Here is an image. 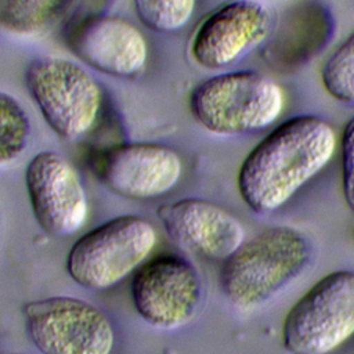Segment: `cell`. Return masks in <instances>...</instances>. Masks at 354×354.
I'll use <instances>...</instances> for the list:
<instances>
[{
    "label": "cell",
    "mask_w": 354,
    "mask_h": 354,
    "mask_svg": "<svg viewBox=\"0 0 354 354\" xmlns=\"http://www.w3.org/2000/svg\"><path fill=\"white\" fill-rule=\"evenodd\" d=\"M25 185L33 216L44 232L68 236L86 223L88 201L84 185L61 153L37 152L25 169Z\"/></svg>",
    "instance_id": "30bf717a"
},
{
    "label": "cell",
    "mask_w": 354,
    "mask_h": 354,
    "mask_svg": "<svg viewBox=\"0 0 354 354\" xmlns=\"http://www.w3.org/2000/svg\"><path fill=\"white\" fill-rule=\"evenodd\" d=\"M335 129L322 118L299 115L266 134L238 170V192L257 214L281 209L335 155Z\"/></svg>",
    "instance_id": "6da1fadb"
},
{
    "label": "cell",
    "mask_w": 354,
    "mask_h": 354,
    "mask_svg": "<svg viewBox=\"0 0 354 354\" xmlns=\"http://www.w3.org/2000/svg\"><path fill=\"white\" fill-rule=\"evenodd\" d=\"M167 235L185 250L209 260H227L243 242L245 227L227 209L201 198L158 207Z\"/></svg>",
    "instance_id": "4fadbf2b"
},
{
    "label": "cell",
    "mask_w": 354,
    "mask_h": 354,
    "mask_svg": "<svg viewBox=\"0 0 354 354\" xmlns=\"http://www.w3.org/2000/svg\"><path fill=\"white\" fill-rule=\"evenodd\" d=\"M142 25L158 33H174L184 29L196 8V0H133Z\"/></svg>",
    "instance_id": "2e32d148"
},
{
    "label": "cell",
    "mask_w": 354,
    "mask_h": 354,
    "mask_svg": "<svg viewBox=\"0 0 354 354\" xmlns=\"http://www.w3.org/2000/svg\"><path fill=\"white\" fill-rule=\"evenodd\" d=\"M285 108V94L271 77L256 71L217 73L194 87L189 111L207 131L241 136L272 126Z\"/></svg>",
    "instance_id": "3957f363"
},
{
    "label": "cell",
    "mask_w": 354,
    "mask_h": 354,
    "mask_svg": "<svg viewBox=\"0 0 354 354\" xmlns=\"http://www.w3.org/2000/svg\"><path fill=\"white\" fill-rule=\"evenodd\" d=\"M156 230L141 216H119L82 235L69 249L66 271L80 286L104 290L137 270L156 245Z\"/></svg>",
    "instance_id": "5b68a950"
},
{
    "label": "cell",
    "mask_w": 354,
    "mask_h": 354,
    "mask_svg": "<svg viewBox=\"0 0 354 354\" xmlns=\"http://www.w3.org/2000/svg\"><path fill=\"white\" fill-rule=\"evenodd\" d=\"M25 87L47 126L65 141H77L95 126L102 88L80 64L58 57L33 58L25 69Z\"/></svg>",
    "instance_id": "277c9868"
},
{
    "label": "cell",
    "mask_w": 354,
    "mask_h": 354,
    "mask_svg": "<svg viewBox=\"0 0 354 354\" xmlns=\"http://www.w3.org/2000/svg\"><path fill=\"white\" fill-rule=\"evenodd\" d=\"M354 335V271L318 279L288 310L282 344L292 354H330Z\"/></svg>",
    "instance_id": "8992f818"
},
{
    "label": "cell",
    "mask_w": 354,
    "mask_h": 354,
    "mask_svg": "<svg viewBox=\"0 0 354 354\" xmlns=\"http://www.w3.org/2000/svg\"><path fill=\"white\" fill-rule=\"evenodd\" d=\"M311 260V243L299 230L270 227L245 241L220 270L224 296L236 308L256 310L300 278Z\"/></svg>",
    "instance_id": "7a4b0ae2"
},
{
    "label": "cell",
    "mask_w": 354,
    "mask_h": 354,
    "mask_svg": "<svg viewBox=\"0 0 354 354\" xmlns=\"http://www.w3.org/2000/svg\"><path fill=\"white\" fill-rule=\"evenodd\" d=\"M321 82L330 97L344 104H354V30L325 61Z\"/></svg>",
    "instance_id": "e0dca14e"
},
{
    "label": "cell",
    "mask_w": 354,
    "mask_h": 354,
    "mask_svg": "<svg viewBox=\"0 0 354 354\" xmlns=\"http://www.w3.org/2000/svg\"><path fill=\"white\" fill-rule=\"evenodd\" d=\"M71 51L90 68L113 77L140 76L149 58L145 36L130 21L113 17H88L69 33Z\"/></svg>",
    "instance_id": "7c38bea8"
},
{
    "label": "cell",
    "mask_w": 354,
    "mask_h": 354,
    "mask_svg": "<svg viewBox=\"0 0 354 354\" xmlns=\"http://www.w3.org/2000/svg\"><path fill=\"white\" fill-rule=\"evenodd\" d=\"M30 119L21 102L0 90V166L14 162L29 145Z\"/></svg>",
    "instance_id": "9a60e30c"
},
{
    "label": "cell",
    "mask_w": 354,
    "mask_h": 354,
    "mask_svg": "<svg viewBox=\"0 0 354 354\" xmlns=\"http://www.w3.org/2000/svg\"><path fill=\"white\" fill-rule=\"evenodd\" d=\"M69 0H0V28L15 36H36L47 30Z\"/></svg>",
    "instance_id": "5bb4252c"
},
{
    "label": "cell",
    "mask_w": 354,
    "mask_h": 354,
    "mask_svg": "<svg viewBox=\"0 0 354 354\" xmlns=\"http://www.w3.org/2000/svg\"><path fill=\"white\" fill-rule=\"evenodd\" d=\"M97 178L127 199H153L170 192L183 176L180 153L158 142H124L100 152L93 163Z\"/></svg>",
    "instance_id": "8fae6325"
},
{
    "label": "cell",
    "mask_w": 354,
    "mask_h": 354,
    "mask_svg": "<svg viewBox=\"0 0 354 354\" xmlns=\"http://www.w3.org/2000/svg\"><path fill=\"white\" fill-rule=\"evenodd\" d=\"M29 339L41 354H111L115 330L95 306L72 296L33 300L24 307Z\"/></svg>",
    "instance_id": "52a82bcc"
},
{
    "label": "cell",
    "mask_w": 354,
    "mask_h": 354,
    "mask_svg": "<svg viewBox=\"0 0 354 354\" xmlns=\"http://www.w3.org/2000/svg\"><path fill=\"white\" fill-rule=\"evenodd\" d=\"M272 30L270 10L257 0H230L195 29L189 54L196 65L221 71L261 46Z\"/></svg>",
    "instance_id": "9c48e42d"
},
{
    "label": "cell",
    "mask_w": 354,
    "mask_h": 354,
    "mask_svg": "<svg viewBox=\"0 0 354 354\" xmlns=\"http://www.w3.org/2000/svg\"><path fill=\"white\" fill-rule=\"evenodd\" d=\"M131 301L137 314L158 329H178L199 311L202 283L185 259L163 254L140 266L131 281Z\"/></svg>",
    "instance_id": "ba28073f"
},
{
    "label": "cell",
    "mask_w": 354,
    "mask_h": 354,
    "mask_svg": "<svg viewBox=\"0 0 354 354\" xmlns=\"http://www.w3.org/2000/svg\"><path fill=\"white\" fill-rule=\"evenodd\" d=\"M342 191L347 206L354 212V115L346 122L342 138Z\"/></svg>",
    "instance_id": "ac0fdd59"
}]
</instances>
